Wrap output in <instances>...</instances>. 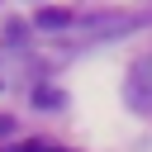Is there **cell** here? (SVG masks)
I'll return each mask as SVG.
<instances>
[{
	"mask_svg": "<svg viewBox=\"0 0 152 152\" xmlns=\"http://www.w3.org/2000/svg\"><path fill=\"white\" fill-rule=\"evenodd\" d=\"M0 86H5V76H0Z\"/></svg>",
	"mask_w": 152,
	"mask_h": 152,
	"instance_id": "6",
	"label": "cell"
},
{
	"mask_svg": "<svg viewBox=\"0 0 152 152\" xmlns=\"http://www.w3.org/2000/svg\"><path fill=\"white\" fill-rule=\"evenodd\" d=\"M124 100L138 109V114H152V62H138L124 81Z\"/></svg>",
	"mask_w": 152,
	"mask_h": 152,
	"instance_id": "2",
	"label": "cell"
},
{
	"mask_svg": "<svg viewBox=\"0 0 152 152\" xmlns=\"http://www.w3.org/2000/svg\"><path fill=\"white\" fill-rule=\"evenodd\" d=\"M10 128H14V119H10V114H0V138H5Z\"/></svg>",
	"mask_w": 152,
	"mask_h": 152,
	"instance_id": "5",
	"label": "cell"
},
{
	"mask_svg": "<svg viewBox=\"0 0 152 152\" xmlns=\"http://www.w3.org/2000/svg\"><path fill=\"white\" fill-rule=\"evenodd\" d=\"M19 152H66V147H52V142H38V138H33V142H24Z\"/></svg>",
	"mask_w": 152,
	"mask_h": 152,
	"instance_id": "4",
	"label": "cell"
},
{
	"mask_svg": "<svg viewBox=\"0 0 152 152\" xmlns=\"http://www.w3.org/2000/svg\"><path fill=\"white\" fill-rule=\"evenodd\" d=\"M133 28H142V14H76L66 33L95 43V38H119V33H133Z\"/></svg>",
	"mask_w": 152,
	"mask_h": 152,
	"instance_id": "1",
	"label": "cell"
},
{
	"mask_svg": "<svg viewBox=\"0 0 152 152\" xmlns=\"http://www.w3.org/2000/svg\"><path fill=\"white\" fill-rule=\"evenodd\" d=\"M71 10H38V19H33V28H71Z\"/></svg>",
	"mask_w": 152,
	"mask_h": 152,
	"instance_id": "3",
	"label": "cell"
}]
</instances>
